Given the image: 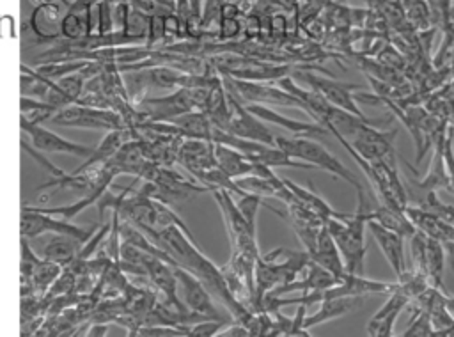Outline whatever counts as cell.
<instances>
[{
    "label": "cell",
    "instance_id": "cell-14",
    "mask_svg": "<svg viewBox=\"0 0 454 337\" xmlns=\"http://www.w3.org/2000/svg\"><path fill=\"white\" fill-rule=\"evenodd\" d=\"M410 300L411 298L394 284L392 291L387 296V302L369 319L367 333L372 337H390L394 333V325H395L401 310L410 303Z\"/></svg>",
    "mask_w": 454,
    "mask_h": 337
},
{
    "label": "cell",
    "instance_id": "cell-34",
    "mask_svg": "<svg viewBox=\"0 0 454 337\" xmlns=\"http://www.w3.org/2000/svg\"><path fill=\"white\" fill-rule=\"evenodd\" d=\"M99 0H73L69 7L66 9L67 12H76V14H89L96 7Z\"/></svg>",
    "mask_w": 454,
    "mask_h": 337
},
{
    "label": "cell",
    "instance_id": "cell-22",
    "mask_svg": "<svg viewBox=\"0 0 454 337\" xmlns=\"http://www.w3.org/2000/svg\"><path fill=\"white\" fill-rule=\"evenodd\" d=\"M284 183H286V186L291 190V193L294 195V199L300 202V204H303L307 209H310L314 215H317L323 222H326L328 218H339L342 213H339V211H335L323 197H319L314 190H310V188H305V186H300V184H296L294 181H291V179H286L284 177Z\"/></svg>",
    "mask_w": 454,
    "mask_h": 337
},
{
    "label": "cell",
    "instance_id": "cell-38",
    "mask_svg": "<svg viewBox=\"0 0 454 337\" xmlns=\"http://www.w3.org/2000/svg\"><path fill=\"white\" fill-rule=\"evenodd\" d=\"M445 247V259H449V264L454 271V241H443Z\"/></svg>",
    "mask_w": 454,
    "mask_h": 337
},
{
    "label": "cell",
    "instance_id": "cell-25",
    "mask_svg": "<svg viewBox=\"0 0 454 337\" xmlns=\"http://www.w3.org/2000/svg\"><path fill=\"white\" fill-rule=\"evenodd\" d=\"M90 60H59V62H46V64H39L37 67H34V71L48 80H59L66 74L76 73L80 69H83Z\"/></svg>",
    "mask_w": 454,
    "mask_h": 337
},
{
    "label": "cell",
    "instance_id": "cell-13",
    "mask_svg": "<svg viewBox=\"0 0 454 337\" xmlns=\"http://www.w3.org/2000/svg\"><path fill=\"white\" fill-rule=\"evenodd\" d=\"M394 284L372 280L364 275L356 273H346L342 278H339L333 286L321 291V302L330 298H342V296H367V294H388L392 291Z\"/></svg>",
    "mask_w": 454,
    "mask_h": 337
},
{
    "label": "cell",
    "instance_id": "cell-35",
    "mask_svg": "<svg viewBox=\"0 0 454 337\" xmlns=\"http://www.w3.org/2000/svg\"><path fill=\"white\" fill-rule=\"evenodd\" d=\"M218 335H222V337H238V335L247 337V335H250V332L243 323L236 321V323H229Z\"/></svg>",
    "mask_w": 454,
    "mask_h": 337
},
{
    "label": "cell",
    "instance_id": "cell-39",
    "mask_svg": "<svg viewBox=\"0 0 454 337\" xmlns=\"http://www.w3.org/2000/svg\"><path fill=\"white\" fill-rule=\"evenodd\" d=\"M188 2H190L192 14L200 20V12H202V4H204V0H188Z\"/></svg>",
    "mask_w": 454,
    "mask_h": 337
},
{
    "label": "cell",
    "instance_id": "cell-21",
    "mask_svg": "<svg viewBox=\"0 0 454 337\" xmlns=\"http://www.w3.org/2000/svg\"><path fill=\"white\" fill-rule=\"evenodd\" d=\"M82 245H83V241L74 238V236L53 234L51 232L39 255L43 259H46V261L57 263L60 266H67V264H71L76 259Z\"/></svg>",
    "mask_w": 454,
    "mask_h": 337
},
{
    "label": "cell",
    "instance_id": "cell-23",
    "mask_svg": "<svg viewBox=\"0 0 454 337\" xmlns=\"http://www.w3.org/2000/svg\"><path fill=\"white\" fill-rule=\"evenodd\" d=\"M369 220H374L378 223H381L383 227L395 231L397 234H401L404 239L410 238L417 229L415 225L410 222V218L406 216L404 209H397V208H388L385 204H380L376 209L369 211Z\"/></svg>",
    "mask_w": 454,
    "mask_h": 337
},
{
    "label": "cell",
    "instance_id": "cell-7",
    "mask_svg": "<svg viewBox=\"0 0 454 337\" xmlns=\"http://www.w3.org/2000/svg\"><path fill=\"white\" fill-rule=\"evenodd\" d=\"M397 133H399L397 128L378 129V126L365 124L346 140L367 161H374V160L395 161L394 140Z\"/></svg>",
    "mask_w": 454,
    "mask_h": 337
},
{
    "label": "cell",
    "instance_id": "cell-27",
    "mask_svg": "<svg viewBox=\"0 0 454 337\" xmlns=\"http://www.w3.org/2000/svg\"><path fill=\"white\" fill-rule=\"evenodd\" d=\"M94 34H108L115 30L114 25V2L99 0L94 7Z\"/></svg>",
    "mask_w": 454,
    "mask_h": 337
},
{
    "label": "cell",
    "instance_id": "cell-15",
    "mask_svg": "<svg viewBox=\"0 0 454 337\" xmlns=\"http://www.w3.org/2000/svg\"><path fill=\"white\" fill-rule=\"evenodd\" d=\"M367 229L371 231L372 238L376 239L380 250L383 252L387 263L394 270L395 277L399 278L406 271V263H404V238L397 234L395 231H390L383 227L381 223L374 220H367Z\"/></svg>",
    "mask_w": 454,
    "mask_h": 337
},
{
    "label": "cell",
    "instance_id": "cell-17",
    "mask_svg": "<svg viewBox=\"0 0 454 337\" xmlns=\"http://www.w3.org/2000/svg\"><path fill=\"white\" fill-rule=\"evenodd\" d=\"M213 153L216 165L232 179L245 176H262L266 168V165L248 160L243 153L227 144H213Z\"/></svg>",
    "mask_w": 454,
    "mask_h": 337
},
{
    "label": "cell",
    "instance_id": "cell-28",
    "mask_svg": "<svg viewBox=\"0 0 454 337\" xmlns=\"http://www.w3.org/2000/svg\"><path fill=\"white\" fill-rule=\"evenodd\" d=\"M238 202H236V206H238V209L241 211V215L245 216V220L250 223V227H257V213H259V208L261 206H264V202H262V197H259V195H255V193H248V192H245V193H241V195H238Z\"/></svg>",
    "mask_w": 454,
    "mask_h": 337
},
{
    "label": "cell",
    "instance_id": "cell-29",
    "mask_svg": "<svg viewBox=\"0 0 454 337\" xmlns=\"http://www.w3.org/2000/svg\"><path fill=\"white\" fill-rule=\"evenodd\" d=\"M231 323V319H202L197 321L195 325H192L188 328V335H197V337H216L227 325Z\"/></svg>",
    "mask_w": 454,
    "mask_h": 337
},
{
    "label": "cell",
    "instance_id": "cell-36",
    "mask_svg": "<svg viewBox=\"0 0 454 337\" xmlns=\"http://www.w3.org/2000/svg\"><path fill=\"white\" fill-rule=\"evenodd\" d=\"M270 28L273 32H284L287 28V18L284 14H280V12H273L270 16Z\"/></svg>",
    "mask_w": 454,
    "mask_h": 337
},
{
    "label": "cell",
    "instance_id": "cell-10",
    "mask_svg": "<svg viewBox=\"0 0 454 337\" xmlns=\"http://www.w3.org/2000/svg\"><path fill=\"white\" fill-rule=\"evenodd\" d=\"M296 78L303 80L305 85H309V89L319 92L330 105H333L340 110H346L349 114L365 117L364 112L358 108L355 94H353V90L358 89L356 83L337 82L335 78H325V76H319V74H314V73H309V71H305V73L298 71Z\"/></svg>",
    "mask_w": 454,
    "mask_h": 337
},
{
    "label": "cell",
    "instance_id": "cell-33",
    "mask_svg": "<svg viewBox=\"0 0 454 337\" xmlns=\"http://www.w3.org/2000/svg\"><path fill=\"white\" fill-rule=\"evenodd\" d=\"M243 30V25L239 18H220L218 20V39L220 41H231L238 37Z\"/></svg>",
    "mask_w": 454,
    "mask_h": 337
},
{
    "label": "cell",
    "instance_id": "cell-16",
    "mask_svg": "<svg viewBox=\"0 0 454 337\" xmlns=\"http://www.w3.org/2000/svg\"><path fill=\"white\" fill-rule=\"evenodd\" d=\"M247 108L254 115H257L261 121H264L266 124H273L277 128H284V129L294 133L296 137L316 138V137H325V135L330 133L325 126H321L317 122H305V121L286 117L284 114H278L277 110H273L271 106H266V105H247Z\"/></svg>",
    "mask_w": 454,
    "mask_h": 337
},
{
    "label": "cell",
    "instance_id": "cell-8",
    "mask_svg": "<svg viewBox=\"0 0 454 337\" xmlns=\"http://www.w3.org/2000/svg\"><path fill=\"white\" fill-rule=\"evenodd\" d=\"M20 126H21V131L25 135H28L30 145L41 153H66V154L87 158L94 149V147L83 145L80 142L67 140V138L60 137L59 133L41 126V122H34V121L27 119L25 115H20Z\"/></svg>",
    "mask_w": 454,
    "mask_h": 337
},
{
    "label": "cell",
    "instance_id": "cell-31",
    "mask_svg": "<svg viewBox=\"0 0 454 337\" xmlns=\"http://www.w3.org/2000/svg\"><path fill=\"white\" fill-rule=\"evenodd\" d=\"M443 163L449 179V190L454 192V145H452V129L445 131L443 135Z\"/></svg>",
    "mask_w": 454,
    "mask_h": 337
},
{
    "label": "cell",
    "instance_id": "cell-1",
    "mask_svg": "<svg viewBox=\"0 0 454 337\" xmlns=\"http://www.w3.org/2000/svg\"><path fill=\"white\" fill-rule=\"evenodd\" d=\"M356 197H358V206L355 213H342L339 218H328L325 225L340 252L346 271L364 275L365 252H367L364 232L367 229L371 208L365 199L364 188L356 190Z\"/></svg>",
    "mask_w": 454,
    "mask_h": 337
},
{
    "label": "cell",
    "instance_id": "cell-9",
    "mask_svg": "<svg viewBox=\"0 0 454 337\" xmlns=\"http://www.w3.org/2000/svg\"><path fill=\"white\" fill-rule=\"evenodd\" d=\"M227 99L231 105V119L225 128L227 133L245 138V140L275 145V133L268 128V124L264 121H261L257 115H254L247 108V105H243L241 101L232 98L229 92H227Z\"/></svg>",
    "mask_w": 454,
    "mask_h": 337
},
{
    "label": "cell",
    "instance_id": "cell-4",
    "mask_svg": "<svg viewBox=\"0 0 454 337\" xmlns=\"http://www.w3.org/2000/svg\"><path fill=\"white\" fill-rule=\"evenodd\" d=\"M50 122L57 126L105 129V131L128 128L122 115L117 114L115 110L96 108V106L80 105V103H73L59 108L53 115H50Z\"/></svg>",
    "mask_w": 454,
    "mask_h": 337
},
{
    "label": "cell",
    "instance_id": "cell-32",
    "mask_svg": "<svg viewBox=\"0 0 454 337\" xmlns=\"http://www.w3.org/2000/svg\"><path fill=\"white\" fill-rule=\"evenodd\" d=\"M225 0H204L202 12H200V30L207 28L215 21L220 20V9Z\"/></svg>",
    "mask_w": 454,
    "mask_h": 337
},
{
    "label": "cell",
    "instance_id": "cell-6",
    "mask_svg": "<svg viewBox=\"0 0 454 337\" xmlns=\"http://www.w3.org/2000/svg\"><path fill=\"white\" fill-rule=\"evenodd\" d=\"M133 106L140 112L142 121H161L167 122L181 114L197 110L195 101L192 96V89L179 87L168 96H160V98H151L144 96Z\"/></svg>",
    "mask_w": 454,
    "mask_h": 337
},
{
    "label": "cell",
    "instance_id": "cell-40",
    "mask_svg": "<svg viewBox=\"0 0 454 337\" xmlns=\"http://www.w3.org/2000/svg\"><path fill=\"white\" fill-rule=\"evenodd\" d=\"M32 2H34L35 5H39V4H44V2H59V4H62L66 9H67V7H69V4H71L69 0H32Z\"/></svg>",
    "mask_w": 454,
    "mask_h": 337
},
{
    "label": "cell",
    "instance_id": "cell-30",
    "mask_svg": "<svg viewBox=\"0 0 454 337\" xmlns=\"http://www.w3.org/2000/svg\"><path fill=\"white\" fill-rule=\"evenodd\" d=\"M406 337H424V335H433V325L429 312L426 309H420L415 316V319L410 323V326L404 330Z\"/></svg>",
    "mask_w": 454,
    "mask_h": 337
},
{
    "label": "cell",
    "instance_id": "cell-26",
    "mask_svg": "<svg viewBox=\"0 0 454 337\" xmlns=\"http://www.w3.org/2000/svg\"><path fill=\"white\" fill-rule=\"evenodd\" d=\"M401 2L410 23H413L420 30L431 28L433 20H431V12L426 0H401Z\"/></svg>",
    "mask_w": 454,
    "mask_h": 337
},
{
    "label": "cell",
    "instance_id": "cell-5",
    "mask_svg": "<svg viewBox=\"0 0 454 337\" xmlns=\"http://www.w3.org/2000/svg\"><path fill=\"white\" fill-rule=\"evenodd\" d=\"M101 223L96 225H74L69 220L32 209L28 204L21 206V215H20V232L23 238L27 239H34L41 234H69L74 236L78 239H82L83 243L92 236V232L99 227Z\"/></svg>",
    "mask_w": 454,
    "mask_h": 337
},
{
    "label": "cell",
    "instance_id": "cell-3",
    "mask_svg": "<svg viewBox=\"0 0 454 337\" xmlns=\"http://www.w3.org/2000/svg\"><path fill=\"white\" fill-rule=\"evenodd\" d=\"M223 87L227 92L243 105H266V106H294L303 110L301 101L271 82H250L223 74Z\"/></svg>",
    "mask_w": 454,
    "mask_h": 337
},
{
    "label": "cell",
    "instance_id": "cell-19",
    "mask_svg": "<svg viewBox=\"0 0 454 337\" xmlns=\"http://www.w3.org/2000/svg\"><path fill=\"white\" fill-rule=\"evenodd\" d=\"M319 309L309 316L303 317V330L309 332V328L312 326H317L321 323H326V321H332V319H337L344 314H349V312H355L356 309L362 307L364 303V298L362 296H342V298H330V300H323L319 302Z\"/></svg>",
    "mask_w": 454,
    "mask_h": 337
},
{
    "label": "cell",
    "instance_id": "cell-24",
    "mask_svg": "<svg viewBox=\"0 0 454 337\" xmlns=\"http://www.w3.org/2000/svg\"><path fill=\"white\" fill-rule=\"evenodd\" d=\"M445 270V247L442 241L429 238L426 241V261H424V275L431 287L442 289V277Z\"/></svg>",
    "mask_w": 454,
    "mask_h": 337
},
{
    "label": "cell",
    "instance_id": "cell-12",
    "mask_svg": "<svg viewBox=\"0 0 454 337\" xmlns=\"http://www.w3.org/2000/svg\"><path fill=\"white\" fill-rule=\"evenodd\" d=\"M145 273H147V280L163 294L167 305H170L172 309L179 310V312H186L190 309H186V305L183 303V300L177 294V277L174 273V266L168 264L167 261L149 255L145 254L144 261H142Z\"/></svg>",
    "mask_w": 454,
    "mask_h": 337
},
{
    "label": "cell",
    "instance_id": "cell-37",
    "mask_svg": "<svg viewBox=\"0 0 454 337\" xmlns=\"http://www.w3.org/2000/svg\"><path fill=\"white\" fill-rule=\"evenodd\" d=\"M158 7V12L160 14H168V12H174L176 9V0H153Z\"/></svg>",
    "mask_w": 454,
    "mask_h": 337
},
{
    "label": "cell",
    "instance_id": "cell-11",
    "mask_svg": "<svg viewBox=\"0 0 454 337\" xmlns=\"http://www.w3.org/2000/svg\"><path fill=\"white\" fill-rule=\"evenodd\" d=\"M174 273L177 277V289H181V300L186 309L202 314L213 319H229L222 316L213 302V294L206 289V286L183 266H174Z\"/></svg>",
    "mask_w": 454,
    "mask_h": 337
},
{
    "label": "cell",
    "instance_id": "cell-2",
    "mask_svg": "<svg viewBox=\"0 0 454 337\" xmlns=\"http://www.w3.org/2000/svg\"><path fill=\"white\" fill-rule=\"evenodd\" d=\"M275 145L287 153L291 158L305 161L312 165L314 168H321L349 184H353L355 192L362 190V184L358 177L348 170V167L339 161L321 142L310 138V137H284V135H275Z\"/></svg>",
    "mask_w": 454,
    "mask_h": 337
},
{
    "label": "cell",
    "instance_id": "cell-41",
    "mask_svg": "<svg viewBox=\"0 0 454 337\" xmlns=\"http://www.w3.org/2000/svg\"><path fill=\"white\" fill-rule=\"evenodd\" d=\"M452 2H454V0H452Z\"/></svg>",
    "mask_w": 454,
    "mask_h": 337
},
{
    "label": "cell",
    "instance_id": "cell-20",
    "mask_svg": "<svg viewBox=\"0 0 454 337\" xmlns=\"http://www.w3.org/2000/svg\"><path fill=\"white\" fill-rule=\"evenodd\" d=\"M128 138H131V133H129L128 128L106 131V135L103 137V140L99 142V145L94 147L92 153L85 158V161H83L80 167H76L73 172L96 170V168L103 167V165L117 153V149H119Z\"/></svg>",
    "mask_w": 454,
    "mask_h": 337
},
{
    "label": "cell",
    "instance_id": "cell-18",
    "mask_svg": "<svg viewBox=\"0 0 454 337\" xmlns=\"http://www.w3.org/2000/svg\"><path fill=\"white\" fill-rule=\"evenodd\" d=\"M309 255L314 263H317L319 266L328 270L337 280L342 278L348 273L346 268H344V261L340 257V252H339V248H337V245H335V241H333V238L328 232L325 223L319 227L314 248L309 252Z\"/></svg>",
    "mask_w": 454,
    "mask_h": 337
}]
</instances>
